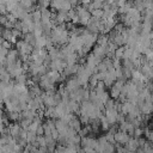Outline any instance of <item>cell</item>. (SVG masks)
<instances>
[{
  "mask_svg": "<svg viewBox=\"0 0 153 153\" xmlns=\"http://www.w3.org/2000/svg\"><path fill=\"white\" fill-rule=\"evenodd\" d=\"M104 112H105V117L108 118V121H109L110 124L117 123V121H118V115H120L118 109H116V108H110V109H105Z\"/></svg>",
  "mask_w": 153,
  "mask_h": 153,
  "instance_id": "1",
  "label": "cell"
},
{
  "mask_svg": "<svg viewBox=\"0 0 153 153\" xmlns=\"http://www.w3.org/2000/svg\"><path fill=\"white\" fill-rule=\"evenodd\" d=\"M115 142H117V143H120V145H126L127 142H128V140L130 139V136H129V133L128 131H126V130H117V131H115Z\"/></svg>",
  "mask_w": 153,
  "mask_h": 153,
  "instance_id": "2",
  "label": "cell"
},
{
  "mask_svg": "<svg viewBox=\"0 0 153 153\" xmlns=\"http://www.w3.org/2000/svg\"><path fill=\"white\" fill-rule=\"evenodd\" d=\"M139 108H140V111L141 114H145V115H149L153 112V102L152 100H143L142 103L137 104Z\"/></svg>",
  "mask_w": 153,
  "mask_h": 153,
  "instance_id": "3",
  "label": "cell"
},
{
  "mask_svg": "<svg viewBox=\"0 0 153 153\" xmlns=\"http://www.w3.org/2000/svg\"><path fill=\"white\" fill-rule=\"evenodd\" d=\"M66 65H67V63L65 62L63 59H55V60H51V62H50V65H49V68H50V69L59 71V72L62 73V71H63V68L66 67Z\"/></svg>",
  "mask_w": 153,
  "mask_h": 153,
  "instance_id": "4",
  "label": "cell"
},
{
  "mask_svg": "<svg viewBox=\"0 0 153 153\" xmlns=\"http://www.w3.org/2000/svg\"><path fill=\"white\" fill-rule=\"evenodd\" d=\"M80 145H81L82 147H85V146H90V147L94 148V151H96V148L98 147L99 142H98V139H93V137L84 136V137H81V142H80Z\"/></svg>",
  "mask_w": 153,
  "mask_h": 153,
  "instance_id": "5",
  "label": "cell"
},
{
  "mask_svg": "<svg viewBox=\"0 0 153 153\" xmlns=\"http://www.w3.org/2000/svg\"><path fill=\"white\" fill-rule=\"evenodd\" d=\"M79 66H80V63L66 65V67H65V68H63V71H62V74H63V75H66V76H69V75H72V74H76Z\"/></svg>",
  "mask_w": 153,
  "mask_h": 153,
  "instance_id": "6",
  "label": "cell"
},
{
  "mask_svg": "<svg viewBox=\"0 0 153 153\" xmlns=\"http://www.w3.org/2000/svg\"><path fill=\"white\" fill-rule=\"evenodd\" d=\"M66 90L68 91V92H71V91H74V90H76L78 87H80L81 85L79 84V81H78V79L76 78H71V79H68L67 80V82H66Z\"/></svg>",
  "mask_w": 153,
  "mask_h": 153,
  "instance_id": "7",
  "label": "cell"
},
{
  "mask_svg": "<svg viewBox=\"0 0 153 153\" xmlns=\"http://www.w3.org/2000/svg\"><path fill=\"white\" fill-rule=\"evenodd\" d=\"M108 45H100V44H96L93 45V53L102 56V57H105L106 54H108Z\"/></svg>",
  "mask_w": 153,
  "mask_h": 153,
  "instance_id": "8",
  "label": "cell"
},
{
  "mask_svg": "<svg viewBox=\"0 0 153 153\" xmlns=\"http://www.w3.org/2000/svg\"><path fill=\"white\" fill-rule=\"evenodd\" d=\"M127 148L129 152H134V151H137L139 149V140L137 137H130L128 140V142L126 143Z\"/></svg>",
  "mask_w": 153,
  "mask_h": 153,
  "instance_id": "9",
  "label": "cell"
},
{
  "mask_svg": "<svg viewBox=\"0 0 153 153\" xmlns=\"http://www.w3.org/2000/svg\"><path fill=\"white\" fill-rule=\"evenodd\" d=\"M47 36L42 35L39 37H36V42H35V47L37 48H45L47 47Z\"/></svg>",
  "mask_w": 153,
  "mask_h": 153,
  "instance_id": "10",
  "label": "cell"
},
{
  "mask_svg": "<svg viewBox=\"0 0 153 153\" xmlns=\"http://www.w3.org/2000/svg\"><path fill=\"white\" fill-rule=\"evenodd\" d=\"M81 124H82V123H81L80 118H76L75 116H74V117L71 120V122L68 123V126H69V127H72L73 129H75L76 131H79V130L81 129Z\"/></svg>",
  "mask_w": 153,
  "mask_h": 153,
  "instance_id": "11",
  "label": "cell"
},
{
  "mask_svg": "<svg viewBox=\"0 0 153 153\" xmlns=\"http://www.w3.org/2000/svg\"><path fill=\"white\" fill-rule=\"evenodd\" d=\"M23 39L30 44H32L35 47V42H36V36L33 35V32H26V33H23Z\"/></svg>",
  "mask_w": 153,
  "mask_h": 153,
  "instance_id": "12",
  "label": "cell"
},
{
  "mask_svg": "<svg viewBox=\"0 0 153 153\" xmlns=\"http://www.w3.org/2000/svg\"><path fill=\"white\" fill-rule=\"evenodd\" d=\"M97 44L108 45V44H109V37H108V35H105V33L98 35V37H97Z\"/></svg>",
  "mask_w": 153,
  "mask_h": 153,
  "instance_id": "13",
  "label": "cell"
},
{
  "mask_svg": "<svg viewBox=\"0 0 153 153\" xmlns=\"http://www.w3.org/2000/svg\"><path fill=\"white\" fill-rule=\"evenodd\" d=\"M27 80H29V79H27V75H26L25 73H23V74H20V75H18V76L14 78L16 84H23V85H26Z\"/></svg>",
  "mask_w": 153,
  "mask_h": 153,
  "instance_id": "14",
  "label": "cell"
},
{
  "mask_svg": "<svg viewBox=\"0 0 153 153\" xmlns=\"http://www.w3.org/2000/svg\"><path fill=\"white\" fill-rule=\"evenodd\" d=\"M110 123H109V121H108V118L105 117V115H102L100 116V127H102V129L103 130H108L109 128H110Z\"/></svg>",
  "mask_w": 153,
  "mask_h": 153,
  "instance_id": "15",
  "label": "cell"
},
{
  "mask_svg": "<svg viewBox=\"0 0 153 153\" xmlns=\"http://www.w3.org/2000/svg\"><path fill=\"white\" fill-rule=\"evenodd\" d=\"M31 16H32V19H33V22L35 23H37V22H41V19H42V13H41V10H33L32 12H31Z\"/></svg>",
  "mask_w": 153,
  "mask_h": 153,
  "instance_id": "16",
  "label": "cell"
},
{
  "mask_svg": "<svg viewBox=\"0 0 153 153\" xmlns=\"http://www.w3.org/2000/svg\"><path fill=\"white\" fill-rule=\"evenodd\" d=\"M37 139V134L35 131H31V130H27V136H26V142L27 143H33Z\"/></svg>",
  "mask_w": 153,
  "mask_h": 153,
  "instance_id": "17",
  "label": "cell"
},
{
  "mask_svg": "<svg viewBox=\"0 0 153 153\" xmlns=\"http://www.w3.org/2000/svg\"><path fill=\"white\" fill-rule=\"evenodd\" d=\"M124 49H126V47H123V45H121V47H117L116 48V50H115V57L116 59H123V55H124Z\"/></svg>",
  "mask_w": 153,
  "mask_h": 153,
  "instance_id": "18",
  "label": "cell"
},
{
  "mask_svg": "<svg viewBox=\"0 0 153 153\" xmlns=\"http://www.w3.org/2000/svg\"><path fill=\"white\" fill-rule=\"evenodd\" d=\"M91 14H92V17H96V18H103L104 10L103 8H94L91 11Z\"/></svg>",
  "mask_w": 153,
  "mask_h": 153,
  "instance_id": "19",
  "label": "cell"
},
{
  "mask_svg": "<svg viewBox=\"0 0 153 153\" xmlns=\"http://www.w3.org/2000/svg\"><path fill=\"white\" fill-rule=\"evenodd\" d=\"M97 94L99 96V98H100V100H102L103 103H105V102L110 98V94L106 92V90H103V91H100V92H97Z\"/></svg>",
  "mask_w": 153,
  "mask_h": 153,
  "instance_id": "20",
  "label": "cell"
},
{
  "mask_svg": "<svg viewBox=\"0 0 153 153\" xmlns=\"http://www.w3.org/2000/svg\"><path fill=\"white\" fill-rule=\"evenodd\" d=\"M38 8H48L50 6V0H37Z\"/></svg>",
  "mask_w": 153,
  "mask_h": 153,
  "instance_id": "21",
  "label": "cell"
},
{
  "mask_svg": "<svg viewBox=\"0 0 153 153\" xmlns=\"http://www.w3.org/2000/svg\"><path fill=\"white\" fill-rule=\"evenodd\" d=\"M73 117H74L73 112H66V114H65V115H63L61 118H62V120H63L66 123H69V122H71V120H72Z\"/></svg>",
  "mask_w": 153,
  "mask_h": 153,
  "instance_id": "22",
  "label": "cell"
},
{
  "mask_svg": "<svg viewBox=\"0 0 153 153\" xmlns=\"http://www.w3.org/2000/svg\"><path fill=\"white\" fill-rule=\"evenodd\" d=\"M142 134H143V129H142V128H140V127H135L134 133H133L134 137H141V135H142Z\"/></svg>",
  "mask_w": 153,
  "mask_h": 153,
  "instance_id": "23",
  "label": "cell"
},
{
  "mask_svg": "<svg viewBox=\"0 0 153 153\" xmlns=\"http://www.w3.org/2000/svg\"><path fill=\"white\" fill-rule=\"evenodd\" d=\"M12 35V29H8V27H6V29H4L2 30V33H1V36L5 38V39H7L10 36Z\"/></svg>",
  "mask_w": 153,
  "mask_h": 153,
  "instance_id": "24",
  "label": "cell"
},
{
  "mask_svg": "<svg viewBox=\"0 0 153 153\" xmlns=\"http://www.w3.org/2000/svg\"><path fill=\"white\" fill-rule=\"evenodd\" d=\"M39 124H42V123H38V122H36V121H32V122L30 123V126H29V130L36 133V130H37V128H38Z\"/></svg>",
  "mask_w": 153,
  "mask_h": 153,
  "instance_id": "25",
  "label": "cell"
},
{
  "mask_svg": "<svg viewBox=\"0 0 153 153\" xmlns=\"http://www.w3.org/2000/svg\"><path fill=\"white\" fill-rule=\"evenodd\" d=\"M143 133L146 134V137L148 139V141H151V142L153 143V130H151V129H146V130H143Z\"/></svg>",
  "mask_w": 153,
  "mask_h": 153,
  "instance_id": "26",
  "label": "cell"
},
{
  "mask_svg": "<svg viewBox=\"0 0 153 153\" xmlns=\"http://www.w3.org/2000/svg\"><path fill=\"white\" fill-rule=\"evenodd\" d=\"M105 137H106V140H108L109 142H112V143L115 145V135H114V133H111V131L106 133V134H105Z\"/></svg>",
  "mask_w": 153,
  "mask_h": 153,
  "instance_id": "27",
  "label": "cell"
},
{
  "mask_svg": "<svg viewBox=\"0 0 153 153\" xmlns=\"http://www.w3.org/2000/svg\"><path fill=\"white\" fill-rule=\"evenodd\" d=\"M1 45H2V47H5L6 49H11L12 43H11L10 41H7V39H4V41H2V43H1Z\"/></svg>",
  "mask_w": 153,
  "mask_h": 153,
  "instance_id": "28",
  "label": "cell"
},
{
  "mask_svg": "<svg viewBox=\"0 0 153 153\" xmlns=\"http://www.w3.org/2000/svg\"><path fill=\"white\" fill-rule=\"evenodd\" d=\"M36 134L37 135H44V127H43V124H39L38 126V128L36 130Z\"/></svg>",
  "mask_w": 153,
  "mask_h": 153,
  "instance_id": "29",
  "label": "cell"
},
{
  "mask_svg": "<svg viewBox=\"0 0 153 153\" xmlns=\"http://www.w3.org/2000/svg\"><path fill=\"white\" fill-rule=\"evenodd\" d=\"M7 13V8H6V4L0 2V14H6Z\"/></svg>",
  "mask_w": 153,
  "mask_h": 153,
  "instance_id": "30",
  "label": "cell"
},
{
  "mask_svg": "<svg viewBox=\"0 0 153 153\" xmlns=\"http://www.w3.org/2000/svg\"><path fill=\"white\" fill-rule=\"evenodd\" d=\"M8 50H10V49H6L5 47H2V45L0 44V55L7 56V54H8Z\"/></svg>",
  "mask_w": 153,
  "mask_h": 153,
  "instance_id": "31",
  "label": "cell"
},
{
  "mask_svg": "<svg viewBox=\"0 0 153 153\" xmlns=\"http://www.w3.org/2000/svg\"><path fill=\"white\" fill-rule=\"evenodd\" d=\"M17 38H18V37H16V36H14V35L12 33V35H11V36H10V37L7 38V41H10V42H11L12 44H16V43H17V41H18Z\"/></svg>",
  "mask_w": 153,
  "mask_h": 153,
  "instance_id": "32",
  "label": "cell"
},
{
  "mask_svg": "<svg viewBox=\"0 0 153 153\" xmlns=\"http://www.w3.org/2000/svg\"><path fill=\"white\" fill-rule=\"evenodd\" d=\"M7 20H8V19H7L6 14H1V16H0V24H1V25H5V24L7 23Z\"/></svg>",
  "mask_w": 153,
  "mask_h": 153,
  "instance_id": "33",
  "label": "cell"
},
{
  "mask_svg": "<svg viewBox=\"0 0 153 153\" xmlns=\"http://www.w3.org/2000/svg\"><path fill=\"white\" fill-rule=\"evenodd\" d=\"M68 1L72 4V6H76L78 2H79V0H68Z\"/></svg>",
  "mask_w": 153,
  "mask_h": 153,
  "instance_id": "34",
  "label": "cell"
},
{
  "mask_svg": "<svg viewBox=\"0 0 153 153\" xmlns=\"http://www.w3.org/2000/svg\"><path fill=\"white\" fill-rule=\"evenodd\" d=\"M2 30H4V29H2V26H1V24H0V35L2 33Z\"/></svg>",
  "mask_w": 153,
  "mask_h": 153,
  "instance_id": "35",
  "label": "cell"
},
{
  "mask_svg": "<svg viewBox=\"0 0 153 153\" xmlns=\"http://www.w3.org/2000/svg\"><path fill=\"white\" fill-rule=\"evenodd\" d=\"M0 82H1V76H0Z\"/></svg>",
  "mask_w": 153,
  "mask_h": 153,
  "instance_id": "36",
  "label": "cell"
},
{
  "mask_svg": "<svg viewBox=\"0 0 153 153\" xmlns=\"http://www.w3.org/2000/svg\"><path fill=\"white\" fill-rule=\"evenodd\" d=\"M99 1H103V2H104V0H99Z\"/></svg>",
  "mask_w": 153,
  "mask_h": 153,
  "instance_id": "37",
  "label": "cell"
},
{
  "mask_svg": "<svg viewBox=\"0 0 153 153\" xmlns=\"http://www.w3.org/2000/svg\"><path fill=\"white\" fill-rule=\"evenodd\" d=\"M0 16H1V14H0Z\"/></svg>",
  "mask_w": 153,
  "mask_h": 153,
  "instance_id": "38",
  "label": "cell"
}]
</instances>
